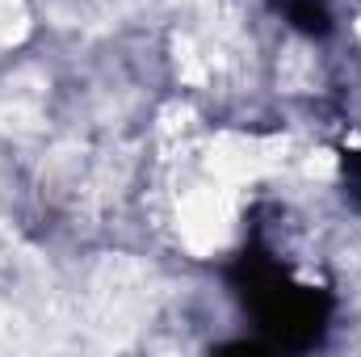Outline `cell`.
Returning a JSON list of instances; mask_svg holds the SVG:
<instances>
[{
    "instance_id": "7a4b0ae2",
    "label": "cell",
    "mask_w": 361,
    "mask_h": 357,
    "mask_svg": "<svg viewBox=\"0 0 361 357\" xmlns=\"http://www.w3.org/2000/svg\"><path fill=\"white\" fill-rule=\"evenodd\" d=\"M273 4L286 17V25L307 34V38H324L332 30V4L328 0H273Z\"/></svg>"
},
{
    "instance_id": "6da1fadb",
    "label": "cell",
    "mask_w": 361,
    "mask_h": 357,
    "mask_svg": "<svg viewBox=\"0 0 361 357\" xmlns=\"http://www.w3.org/2000/svg\"><path fill=\"white\" fill-rule=\"evenodd\" d=\"M235 294L252 311L257 328L269 337L277 349H311L328 328V294L311 282H298L290 269L269 253H244L231 273Z\"/></svg>"
},
{
    "instance_id": "3957f363",
    "label": "cell",
    "mask_w": 361,
    "mask_h": 357,
    "mask_svg": "<svg viewBox=\"0 0 361 357\" xmlns=\"http://www.w3.org/2000/svg\"><path fill=\"white\" fill-rule=\"evenodd\" d=\"M341 181H345V198L361 210V152H345L341 156Z\"/></svg>"
}]
</instances>
